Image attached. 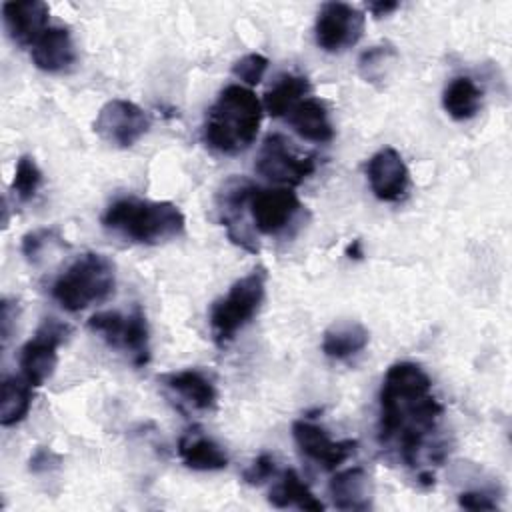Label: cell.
Segmentation results:
<instances>
[{
  "label": "cell",
  "mask_w": 512,
  "mask_h": 512,
  "mask_svg": "<svg viewBox=\"0 0 512 512\" xmlns=\"http://www.w3.org/2000/svg\"><path fill=\"white\" fill-rule=\"evenodd\" d=\"M378 442L416 470L418 482L434 484L428 462H442L446 446L436 436L444 406L432 394V380L420 364H392L378 396Z\"/></svg>",
  "instance_id": "obj_1"
},
{
  "label": "cell",
  "mask_w": 512,
  "mask_h": 512,
  "mask_svg": "<svg viewBox=\"0 0 512 512\" xmlns=\"http://www.w3.org/2000/svg\"><path fill=\"white\" fill-rule=\"evenodd\" d=\"M262 122V102L252 88L228 84L208 108L202 138L214 152L234 156L252 146Z\"/></svg>",
  "instance_id": "obj_2"
},
{
  "label": "cell",
  "mask_w": 512,
  "mask_h": 512,
  "mask_svg": "<svg viewBox=\"0 0 512 512\" xmlns=\"http://www.w3.org/2000/svg\"><path fill=\"white\" fill-rule=\"evenodd\" d=\"M100 222L112 234L148 246L178 238L186 228L184 214L176 204L136 196L112 200L106 206Z\"/></svg>",
  "instance_id": "obj_3"
},
{
  "label": "cell",
  "mask_w": 512,
  "mask_h": 512,
  "mask_svg": "<svg viewBox=\"0 0 512 512\" xmlns=\"http://www.w3.org/2000/svg\"><path fill=\"white\" fill-rule=\"evenodd\" d=\"M116 266L100 252L78 256L52 284V298L66 312H80L114 294Z\"/></svg>",
  "instance_id": "obj_4"
},
{
  "label": "cell",
  "mask_w": 512,
  "mask_h": 512,
  "mask_svg": "<svg viewBox=\"0 0 512 512\" xmlns=\"http://www.w3.org/2000/svg\"><path fill=\"white\" fill-rule=\"evenodd\" d=\"M266 268L256 266L236 280L226 296L218 298L210 308L212 340L218 348H226L236 334L248 326L262 308L266 296Z\"/></svg>",
  "instance_id": "obj_5"
},
{
  "label": "cell",
  "mask_w": 512,
  "mask_h": 512,
  "mask_svg": "<svg viewBox=\"0 0 512 512\" xmlns=\"http://www.w3.org/2000/svg\"><path fill=\"white\" fill-rule=\"evenodd\" d=\"M88 330L98 334L110 348L122 350L134 366H144L150 360V330L146 314L134 306L128 314L102 310L88 318Z\"/></svg>",
  "instance_id": "obj_6"
},
{
  "label": "cell",
  "mask_w": 512,
  "mask_h": 512,
  "mask_svg": "<svg viewBox=\"0 0 512 512\" xmlns=\"http://www.w3.org/2000/svg\"><path fill=\"white\" fill-rule=\"evenodd\" d=\"M304 212L296 192L286 186L260 188L254 186L248 198V216L256 232L264 236H282L292 228Z\"/></svg>",
  "instance_id": "obj_7"
},
{
  "label": "cell",
  "mask_w": 512,
  "mask_h": 512,
  "mask_svg": "<svg viewBox=\"0 0 512 512\" xmlns=\"http://www.w3.org/2000/svg\"><path fill=\"white\" fill-rule=\"evenodd\" d=\"M70 334V326L58 318H44L36 334L20 348V374L32 386H42L58 366V348Z\"/></svg>",
  "instance_id": "obj_8"
},
{
  "label": "cell",
  "mask_w": 512,
  "mask_h": 512,
  "mask_svg": "<svg viewBox=\"0 0 512 512\" xmlns=\"http://www.w3.org/2000/svg\"><path fill=\"white\" fill-rule=\"evenodd\" d=\"M254 168L266 180L288 188L304 182L316 170V160L296 154L286 136L272 132L264 138Z\"/></svg>",
  "instance_id": "obj_9"
},
{
  "label": "cell",
  "mask_w": 512,
  "mask_h": 512,
  "mask_svg": "<svg viewBox=\"0 0 512 512\" xmlns=\"http://www.w3.org/2000/svg\"><path fill=\"white\" fill-rule=\"evenodd\" d=\"M254 186L256 184L250 182L248 178L230 176L220 184V190L216 192L218 220L226 228L228 238L236 246L252 254L258 252V242L252 228L246 222V212H248V198Z\"/></svg>",
  "instance_id": "obj_10"
},
{
  "label": "cell",
  "mask_w": 512,
  "mask_h": 512,
  "mask_svg": "<svg viewBox=\"0 0 512 512\" xmlns=\"http://www.w3.org/2000/svg\"><path fill=\"white\" fill-rule=\"evenodd\" d=\"M366 26V16L352 4L326 2L320 6L314 22V38L324 52H342L354 46Z\"/></svg>",
  "instance_id": "obj_11"
},
{
  "label": "cell",
  "mask_w": 512,
  "mask_h": 512,
  "mask_svg": "<svg viewBox=\"0 0 512 512\" xmlns=\"http://www.w3.org/2000/svg\"><path fill=\"white\" fill-rule=\"evenodd\" d=\"M92 128L110 146L130 148L148 132L150 118L138 104L112 98L98 110Z\"/></svg>",
  "instance_id": "obj_12"
},
{
  "label": "cell",
  "mask_w": 512,
  "mask_h": 512,
  "mask_svg": "<svg viewBox=\"0 0 512 512\" xmlns=\"http://www.w3.org/2000/svg\"><path fill=\"white\" fill-rule=\"evenodd\" d=\"M292 436L298 450L324 470L340 468L358 448L356 440H332L322 426L308 420H296L292 424Z\"/></svg>",
  "instance_id": "obj_13"
},
{
  "label": "cell",
  "mask_w": 512,
  "mask_h": 512,
  "mask_svg": "<svg viewBox=\"0 0 512 512\" xmlns=\"http://www.w3.org/2000/svg\"><path fill=\"white\" fill-rule=\"evenodd\" d=\"M368 184L382 202H398L408 194L410 172L398 150L386 146L370 156L366 164Z\"/></svg>",
  "instance_id": "obj_14"
},
{
  "label": "cell",
  "mask_w": 512,
  "mask_h": 512,
  "mask_svg": "<svg viewBox=\"0 0 512 512\" xmlns=\"http://www.w3.org/2000/svg\"><path fill=\"white\" fill-rule=\"evenodd\" d=\"M2 18L8 36L18 46H34L36 40L50 28V8L42 0L4 2Z\"/></svg>",
  "instance_id": "obj_15"
},
{
  "label": "cell",
  "mask_w": 512,
  "mask_h": 512,
  "mask_svg": "<svg viewBox=\"0 0 512 512\" xmlns=\"http://www.w3.org/2000/svg\"><path fill=\"white\" fill-rule=\"evenodd\" d=\"M32 62L38 70L48 74H58L70 70L76 60L78 52L68 28L50 26L32 46Z\"/></svg>",
  "instance_id": "obj_16"
},
{
  "label": "cell",
  "mask_w": 512,
  "mask_h": 512,
  "mask_svg": "<svg viewBox=\"0 0 512 512\" xmlns=\"http://www.w3.org/2000/svg\"><path fill=\"white\" fill-rule=\"evenodd\" d=\"M174 396L182 398L190 408L208 412L216 406L218 392L214 382L198 368H184L178 372H168L158 378Z\"/></svg>",
  "instance_id": "obj_17"
},
{
  "label": "cell",
  "mask_w": 512,
  "mask_h": 512,
  "mask_svg": "<svg viewBox=\"0 0 512 512\" xmlns=\"http://www.w3.org/2000/svg\"><path fill=\"white\" fill-rule=\"evenodd\" d=\"M328 494L338 510H368L372 506V482L362 466L340 470L328 484Z\"/></svg>",
  "instance_id": "obj_18"
},
{
  "label": "cell",
  "mask_w": 512,
  "mask_h": 512,
  "mask_svg": "<svg viewBox=\"0 0 512 512\" xmlns=\"http://www.w3.org/2000/svg\"><path fill=\"white\" fill-rule=\"evenodd\" d=\"M178 456L190 470L210 472L228 466V456L220 444L202 434L200 430H188L178 440Z\"/></svg>",
  "instance_id": "obj_19"
},
{
  "label": "cell",
  "mask_w": 512,
  "mask_h": 512,
  "mask_svg": "<svg viewBox=\"0 0 512 512\" xmlns=\"http://www.w3.org/2000/svg\"><path fill=\"white\" fill-rule=\"evenodd\" d=\"M286 120L294 128V132L308 142L324 144L334 138V128L328 118L326 104L318 98L300 100L286 116Z\"/></svg>",
  "instance_id": "obj_20"
},
{
  "label": "cell",
  "mask_w": 512,
  "mask_h": 512,
  "mask_svg": "<svg viewBox=\"0 0 512 512\" xmlns=\"http://www.w3.org/2000/svg\"><path fill=\"white\" fill-rule=\"evenodd\" d=\"M310 92V82L306 76L284 72L264 94V108L272 118H286L292 108L306 98Z\"/></svg>",
  "instance_id": "obj_21"
},
{
  "label": "cell",
  "mask_w": 512,
  "mask_h": 512,
  "mask_svg": "<svg viewBox=\"0 0 512 512\" xmlns=\"http://www.w3.org/2000/svg\"><path fill=\"white\" fill-rule=\"evenodd\" d=\"M268 500L276 508H298V510H310V512L324 510V504L314 496V492L292 468H286L280 474V480L272 486Z\"/></svg>",
  "instance_id": "obj_22"
},
{
  "label": "cell",
  "mask_w": 512,
  "mask_h": 512,
  "mask_svg": "<svg viewBox=\"0 0 512 512\" xmlns=\"http://www.w3.org/2000/svg\"><path fill=\"white\" fill-rule=\"evenodd\" d=\"M370 334L360 322H336L322 338V352L332 360H346L368 346Z\"/></svg>",
  "instance_id": "obj_23"
},
{
  "label": "cell",
  "mask_w": 512,
  "mask_h": 512,
  "mask_svg": "<svg viewBox=\"0 0 512 512\" xmlns=\"http://www.w3.org/2000/svg\"><path fill=\"white\" fill-rule=\"evenodd\" d=\"M480 104H482V90L468 76L452 78L442 92V106L446 114L456 122L474 118L480 110Z\"/></svg>",
  "instance_id": "obj_24"
},
{
  "label": "cell",
  "mask_w": 512,
  "mask_h": 512,
  "mask_svg": "<svg viewBox=\"0 0 512 512\" xmlns=\"http://www.w3.org/2000/svg\"><path fill=\"white\" fill-rule=\"evenodd\" d=\"M32 384L20 376H6L2 380V394H0V424L2 426H16L20 424L32 406Z\"/></svg>",
  "instance_id": "obj_25"
},
{
  "label": "cell",
  "mask_w": 512,
  "mask_h": 512,
  "mask_svg": "<svg viewBox=\"0 0 512 512\" xmlns=\"http://www.w3.org/2000/svg\"><path fill=\"white\" fill-rule=\"evenodd\" d=\"M396 60V50L390 44H380V46H372L368 50L362 52L360 60H358V70L360 76L366 82H380L388 76L392 62Z\"/></svg>",
  "instance_id": "obj_26"
},
{
  "label": "cell",
  "mask_w": 512,
  "mask_h": 512,
  "mask_svg": "<svg viewBox=\"0 0 512 512\" xmlns=\"http://www.w3.org/2000/svg\"><path fill=\"white\" fill-rule=\"evenodd\" d=\"M42 186V170L36 164L34 156L24 154L18 158L16 168H14V178H12V192L20 202H30L36 192Z\"/></svg>",
  "instance_id": "obj_27"
},
{
  "label": "cell",
  "mask_w": 512,
  "mask_h": 512,
  "mask_svg": "<svg viewBox=\"0 0 512 512\" xmlns=\"http://www.w3.org/2000/svg\"><path fill=\"white\" fill-rule=\"evenodd\" d=\"M268 70V58L258 54V52H250L246 56H242L240 60L234 62L232 66V74L244 82L246 86H256L262 82L264 74Z\"/></svg>",
  "instance_id": "obj_28"
},
{
  "label": "cell",
  "mask_w": 512,
  "mask_h": 512,
  "mask_svg": "<svg viewBox=\"0 0 512 512\" xmlns=\"http://www.w3.org/2000/svg\"><path fill=\"white\" fill-rule=\"evenodd\" d=\"M276 474V462H274V456L272 454H260L242 474V480L246 484H252V486H258L266 480H270L272 476Z\"/></svg>",
  "instance_id": "obj_29"
},
{
  "label": "cell",
  "mask_w": 512,
  "mask_h": 512,
  "mask_svg": "<svg viewBox=\"0 0 512 512\" xmlns=\"http://www.w3.org/2000/svg\"><path fill=\"white\" fill-rule=\"evenodd\" d=\"M54 230H48V228H42V230H34V232H28L24 238H22V254L26 256L28 262L36 264L40 254L44 252V248L50 244V240L54 238Z\"/></svg>",
  "instance_id": "obj_30"
},
{
  "label": "cell",
  "mask_w": 512,
  "mask_h": 512,
  "mask_svg": "<svg viewBox=\"0 0 512 512\" xmlns=\"http://www.w3.org/2000/svg\"><path fill=\"white\" fill-rule=\"evenodd\" d=\"M458 506L466 510H496V500H492V496L486 492L470 490L458 496Z\"/></svg>",
  "instance_id": "obj_31"
},
{
  "label": "cell",
  "mask_w": 512,
  "mask_h": 512,
  "mask_svg": "<svg viewBox=\"0 0 512 512\" xmlns=\"http://www.w3.org/2000/svg\"><path fill=\"white\" fill-rule=\"evenodd\" d=\"M58 464H60V456L54 454L50 448H44V446H38L34 450V454L30 456V472H34V474L48 472Z\"/></svg>",
  "instance_id": "obj_32"
},
{
  "label": "cell",
  "mask_w": 512,
  "mask_h": 512,
  "mask_svg": "<svg viewBox=\"0 0 512 512\" xmlns=\"http://www.w3.org/2000/svg\"><path fill=\"white\" fill-rule=\"evenodd\" d=\"M18 316V308L16 304H12L8 298L2 300L0 304V330H2V346L8 344L10 340V334H12V324Z\"/></svg>",
  "instance_id": "obj_33"
},
{
  "label": "cell",
  "mask_w": 512,
  "mask_h": 512,
  "mask_svg": "<svg viewBox=\"0 0 512 512\" xmlns=\"http://www.w3.org/2000/svg\"><path fill=\"white\" fill-rule=\"evenodd\" d=\"M398 6H400L398 2H372V4H368V10H370L376 18H380V16H386V14L394 12Z\"/></svg>",
  "instance_id": "obj_34"
},
{
  "label": "cell",
  "mask_w": 512,
  "mask_h": 512,
  "mask_svg": "<svg viewBox=\"0 0 512 512\" xmlns=\"http://www.w3.org/2000/svg\"><path fill=\"white\" fill-rule=\"evenodd\" d=\"M346 256L348 258H354V260H360L364 256L362 252V242L360 240H352L348 246H346Z\"/></svg>",
  "instance_id": "obj_35"
}]
</instances>
